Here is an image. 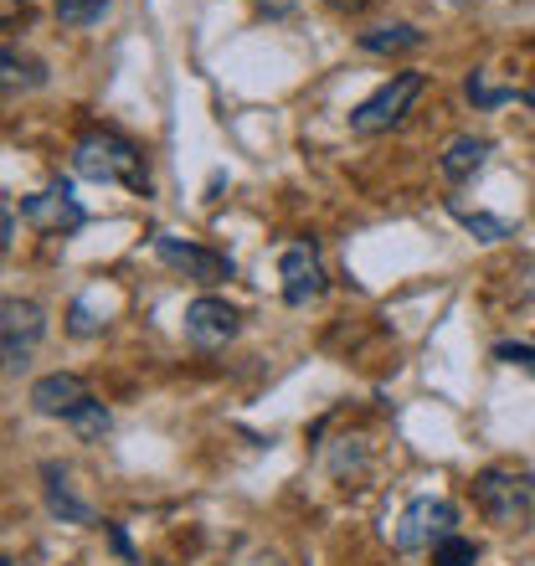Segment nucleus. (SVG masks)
<instances>
[{
	"instance_id": "1",
	"label": "nucleus",
	"mask_w": 535,
	"mask_h": 566,
	"mask_svg": "<svg viewBox=\"0 0 535 566\" xmlns=\"http://www.w3.org/2000/svg\"><path fill=\"white\" fill-rule=\"evenodd\" d=\"M73 170L93 186H124L134 196H149V165L145 149L124 139L119 129H88L73 145Z\"/></svg>"
},
{
	"instance_id": "2",
	"label": "nucleus",
	"mask_w": 535,
	"mask_h": 566,
	"mask_svg": "<svg viewBox=\"0 0 535 566\" xmlns=\"http://www.w3.org/2000/svg\"><path fill=\"white\" fill-rule=\"evenodd\" d=\"M474 505L484 510V521L500 531H515L535 515V474L515 469V463H490L474 474Z\"/></svg>"
},
{
	"instance_id": "3",
	"label": "nucleus",
	"mask_w": 535,
	"mask_h": 566,
	"mask_svg": "<svg viewBox=\"0 0 535 566\" xmlns=\"http://www.w3.org/2000/svg\"><path fill=\"white\" fill-rule=\"evenodd\" d=\"M422 88H428V77H422V73H397L391 83H381L371 98H360V104L350 108V135L371 139V135L397 129V124L412 114L417 98H422Z\"/></svg>"
},
{
	"instance_id": "4",
	"label": "nucleus",
	"mask_w": 535,
	"mask_h": 566,
	"mask_svg": "<svg viewBox=\"0 0 535 566\" xmlns=\"http://www.w3.org/2000/svg\"><path fill=\"white\" fill-rule=\"evenodd\" d=\"M453 525H459V505H453V500H443V494H417L412 505L401 510L391 541H397L401 556H417V552H432L438 541L453 536Z\"/></svg>"
},
{
	"instance_id": "5",
	"label": "nucleus",
	"mask_w": 535,
	"mask_h": 566,
	"mask_svg": "<svg viewBox=\"0 0 535 566\" xmlns=\"http://www.w3.org/2000/svg\"><path fill=\"white\" fill-rule=\"evenodd\" d=\"M46 335V314L31 298H6L0 304V356H6V376H21L36 356V345Z\"/></svg>"
},
{
	"instance_id": "6",
	"label": "nucleus",
	"mask_w": 535,
	"mask_h": 566,
	"mask_svg": "<svg viewBox=\"0 0 535 566\" xmlns=\"http://www.w3.org/2000/svg\"><path fill=\"white\" fill-rule=\"evenodd\" d=\"M21 217H27L36 232H46V238H67V232H77V227L88 222V211H83V201L73 196L67 180H52V186H42L36 196H27Z\"/></svg>"
},
{
	"instance_id": "7",
	"label": "nucleus",
	"mask_w": 535,
	"mask_h": 566,
	"mask_svg": "<svg viewBox=\"0 0 535 566\" xmlns=\"http://www.w3.org/2000/svg\"><path fill=\"white\" fill-rule=\"evenodd\" d=\"M155 258H160L165 269H176V273H186V279H196V283H227L232 279V258L227 253H211V248H196V242H186V238H176V232H155Z\"/></svg>"
},
{
	"instance_id": "8",
	"label": "nucleus",
	"mask_w": 535,
	"mask_h": 566,
	"mask_svg": "<svg viewBox=\"0 0 535 566\" xmlns=\"http://www.w3.org/2000/svg\"><path fill=\"white\" fill-rule=\"evenodd\" d=\"M279 273H283V304H294V310H304L310 298L325 294V263H319V248H314L310 238H298L283 248L279 258Z\"/></svg>"
},
{
	"instance_id": "9",
	"label": "nucleus",
	"mask_w": 535,
	"mask_h": 566,
	"mask_svg": "<svg viewBox=\"0 0 535 566\" xmlns=\"http://www.w3.org/2000/svg\"><path fill=\"white\" fill-rule=\"evenodd\" d=\"M238 329H242V314L227 304V298H191L186 304V340L196 345V350H222L227 340H238Z\"/></svg>"
},
{
	"instance_id": "10",
	"label": "nucleus",
	"mask_w": 535,
	"mask_h": 566,
	"mask_svg": "<svg viewBox=\"0 0 535 566\" xmlns=\"http://www.w3.org/2000/svg\"><path fill=\"white\" fill-rule=\"evenodd\" d=\"M31 412H42V418H73L83 402H93V391H88V381L83 376H73V371H52V376H42V381H31Z\"/></svg>"
},
{
	"instance_id": "11",
	"label": "nucleus",
	"mask_w": 535,
	"mask_h": 566,
	"mask_svg": "<svg viewBox=\"0 0 535 566\" xmlns=\"http://www.w3.org/2000/svg\"><path fill=\"white\" fill-rule=\"evenodd\" d=\"M42 500H46V510H52L62 525H98V510L73 490L67 469H57V463H42Z\"/></svg>"
},
{
	"instance_id": "12",
	"label": "nucleus",
	"mask_w": 535,
	"mask_h": 566,
	"mask_svg": "<svg viewBox=\"0 0 535 566\" xmlns=\"http://www.w3.org/2000/svg\"><path fill=\"white\" fill-rule=\"evenodd\" d=\"M490 155H494V145L484 135H453L443 145V155H438V170H443V180L463 186V180H474L490 165Z\"/></svg>"
},
{
	"instance_id": "13",
	"label": "nucleus",
	"mask_w": 535,
	"mask_h": 566,
	"mask_svg": "<svg viewBox=\"0 0 535 566\" xmlns=\"http://www.w3.org/2000/svg\"><path fill=\"white\" fill-rule=\"evenodd\" d=\"M428 42V31H417L412 21H381V27L360 31V52H376V57H397V52H417Z\"/></svg>"
},
{
	"instance_id": "14",
	"label": "nucleus",
	"mask_w": 535,
	"mask_h": 566,
	"mask_svg": "<svg viewBox=\"0 0 535 566\" xmlns=\"http://www.w3.org/2000/svg\"><path fill=\"white\" fill-rule=\"evenodd\" d=\"M46 83V67L36 57H27V52H15V42L0 46V88H6V98H15V93H31Z\"/></svg>"
},
{
	"instance_id": "15",
	"label": "nucleus",
	"mask_w": 535,
	"mask_h": 566,
	"mask_svg": "<svg viewBox=\"0 0 535 566\" xmlns=\"http://www.w3.org/2000/svg\"><path fill=\"white\" fill-rule=\"evenodd\" d=\"M463 93H469V104H474V108H500V104H521V98H525L521 88H510V83H494V73H484V67H474V73H469Z\"/></svg>"
},
{
	"instance_id": "16",
	"label": "nucleus",
	"mask_w": 535,
	"mask_h": 566,
	"mask_svg": "<svg viewBox=\"0 0 535 566\" xmlns=\"http://www.w3.org/2000/svg\"><path fill=\"white\" fill-rule=\"evenodd\" d=\"M108 304H114V298H104V289L83 294L73 310H67V329H73V335H98V329L108 325Z\"/></svg>"
},
{
	"instance_id": "17",
	"label": "nucleus",
	"mask_w": 535,
	"mask_h": 566,
	"mask_svg": "<svg viewBox=\"0 0 535 566\" xmlns=\"http://www.w3.org/2000/svg\"><path fill=\"white\" fill-rule=\"evenodd\" d=\"M67 428H73L77 443H104V432L114 428V418H108V407L93 397V402H83L73 418H67Z\"/></svg>"
},
{
	"instance_id": "18",
	"label": "nucleus",
	"mask_w": 535,
	"mask_h": 566,
	"mask_svg": "<svg viewBox=\"0 0 535 566\" xmlns=\"http://www.w3.org/2000/svg\"><path fill=\"white\" fill-rule=\"evenodd\" d=\"M453 222H459L463 232H474L479 242H505V238H515V222H505V217H490V211H463V207H453Z\"/></svg>"
},
{
	"instance_id": "19",
	"label": "nucleus",
	"mask_w": 535,
	"mask_h": 566,
	"mask_svg": "<svg viewBox=\"0 0 535 566\" xmlns=\"http://www.w3.org/2000/svg\"><path fill=\"white\" fill-rule=\"evenodd\" d=\"M474 562H479V541L459 536V531L432 546V566H474Z\"/></svg>"
},
{
	"instance_id": "20",
	"label": "nucleus",
	"mask_w": 535,
	"mask_h": 566,
	"mask_svg": "<svg viewBox=\"0 0 535 566\" xmlns=\"http://www.w3.org/2000/svg\"><path fill=\"white\" fill-rule=\"evenodd\" d=\"M52 11H57L67 27H93V21H104L108 0H52Z\"/></svg>"
},
{
	"instance_id": "21",
	"label": "nucleus",
	"mask_w": 535,
	"mask_h": 566,
	"mask_svg": "<svg viewBox=\"0 0 535 566\" xmlns=\"http://www.w3.org/2000/svg\"><path fill=\"white\" fill-rule=\"evenodd\" d=\"M494 360H505V366H525V371H535V345L500 340V345H494Z\"/></svg>"
},
{
	"instance_id": "22",
	"label": "nucleus",
	"mask_w": 535,
	"mask_h": 566,
	"mask_svg": "<svg viewBox=\"0 0 535 566\" xmlns=\"http://www.w3.org/2000/svg\"><path fill=\"white\" fill-rule=\"evenodd\" d=\"M11 242H15V207L6 201V207H0V248L11 253Z\"/></svg>"
},
{
	"instance_id": "23",
	"label": "nucleus",
	"mask_w": 535,
	"mask_h": 566,
	"mask_svg": "<svg viewBox=\"0 0 535 566\" xmlns=\"http://www.w3.org/2000/svg\"><path fill=\"white\" fill-rule=\"evenodd\" d=\"M325 6H340V11H350V6H360V0H325Z\"/></svg>"
},
{
	"instance_id": "24",
	"label": "nucleus",
	"mask_w": 535,
	"mask_h": 566,
	"mask_svg": "<svg viewBox=\"0 0 535 566\" xmlns=\"http://www.w3.org/2000/svg\"><path fill=\"white\" fill-rule=\"evenodd\" d=\"M0 566H21V562H15V556H6V562H0Z\"/></svg>"
},
{
	"instance_id": "25",
	"label": "nucleus",
	"mask_w": 535,
	"mask_h": 566,
	"mask_svg": "<svg viewBox=\"0 0 535 566\" xmlns=\"http://www.w3.org/2000/svg\"><path fill=\"white\" fill-rule=\"evenodd\" d=\"M453 6H469V0H453Z\"/></svg>"
}]
</instances>
